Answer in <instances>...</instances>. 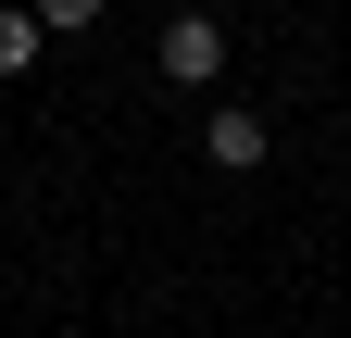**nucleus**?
I'll return each mask as SVG.
<instances>
[{
  "label": "nucleus",
  "mask_w": 351,
  "mask_h": 338,
  "mask_svg": "<svg viewBox=\"0 0 351 338\" xmlns=\"http://www.w3.org/2000/svg\"><path fill=\"white\" fill-rule=\"evenodd\" d=\"M151 63H163V88H213V75H226V25L213 13H163Z\"/></svg>",
  "instance_id": "1"
},
{
  "label": "nucleus",
  "mask_w": 351,
  "mask_h": 338,
  "mask_svg": "<svg viewBox=\"0 0 351 338\" xmlns=\"http://www.w3.org/2000/svg\"><path fill=\"white\" fill-rule=\"evenodd\" d=\"M201 151H213V176H263V163H276V113L213 101V113H201Z\"/></svg>",
  "instance_id": "2"
},
{
  "label": "nucleus",
  "mask_w": 351,
  "mask_h": 338,
  "mask_svg": "<svg viewBox=\"0 0 351 338\" xmlns=\"http://www.w3.org/2000/svg\"><path fill=\"white\" fill-rule=\"evenodd\" d=\"M38 38H51V25H38L25 0H0V75H25V63H38Z\"/></svg>",
  "instance_id": "3"
},
{
  "label": "nucleus",
  "mask_w": 351,
  "mask_h": 338,
  "mask_svg": "<svg viewBox=\"0 0 351 338\" xmlns=\"http://www.w3.org/2000/svg\"><path fill=\"white\" fill-rule=\"evenodd\" d=\"M25 13H38V25H51V38H88V25H101V13H113V0H25Z\"/></svg>",
  "instance_id": "4"
},
{
  "label": "nucleus",
  "mask_w": 351,
  "mask_h": 338,
  "mask_svg": "<svg viewBox=\"0 0 351 338\" xmlns=\"http://www.w3.org/2000/svg\"><path fill=\"white\" fill-rule=\"evenodd\" d=\"M226 338H251V326H226Z\"/></svg>",
  "instance_id": "5"
}]
</instances>
